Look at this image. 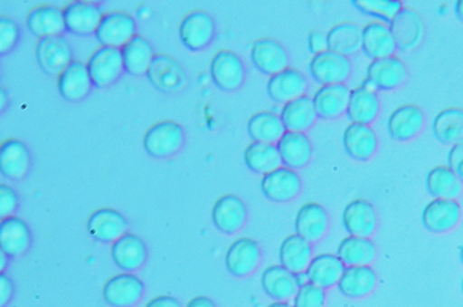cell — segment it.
<instances>
[{"label":"cell","mask_w":463,"mask_h":307,"mask_svg":"<svg viewBox=\"0 0 463 307\" xmlns=\"http://www.w3.org/2000/svg\"><path fill=\"white\" fill-rule=\"evenodd\" d=\"M343 146L354 160L368 162L376 154L379 139L373 126L351 122L343 131Z\"/></svg>","instance_id":"d4e9b609"},{"label":"cell","mask_w":463,"mask_h":307,"mask_svg":"<svg viewBox=\"0 0 463 307\" xmlns=\"http://www.w3.org/2000/svg\"><path fill=\"white\" fill-rule=\"evenodd\" d=\"M390 27L399 51L416 50L424 39V20L413 8L402 7L390 23Z\"/></svg>","instance_id":"ffe728a7"},{"label":"cell","mask_w":463,"mask_h":307,"mask_svg":"<svg viewBox=\"0 0 463 307\" xmlns=\"http://www.w3.org/2000/svg\"><path fill=\"white\" fill-rule=\"evenodd\" d=\"M19 195L11 186L2 183L0 185V215L2 219L14 216L19 208Z\"/></svg>","instance_id":"c3c4849f"},{"label":"cell","mask_w":463,"mask_h":307,"mask_svg":"<svg viewBox=\"0 0 463 307\" xmlns=\"http://www.w3.org/2000/svg\"><path fill=\"white\" fill-rule=\"evenodd\" d=\"M0 96H2L0 106H2V111H5L8 108V94L5 88H2V91H0Z\"/></svg>","instance_id":"9f6ffc18"},{"label":"cell","mask_w":463,"mask_h":307,"mask_svg":"<svg viewBox=\"0 0 463 307\" xmlns=\"http://www.w3.org/2000/svg\"><path fill=\"white\" fill-rule=\"evenodd\" d=\"M31 151L18 138H7L0 145V171L5 179L22 180L31 168Z\"/></svg>","instance_id":"484cf974"},{"label":"cell","mask_w":463,"mask_h":307,"mask_svg":"<svg viewBox=\"0 0 463 307\" xmlns=\"http://www.w3.org/2000/svg\"><path fill=\"white\" fill-rule=\"evenodd\" d=\"M353 5L364 15L376 17L387 24L404 7L399 0H354Z\"/></svg>","instance_id":"f6af8a7d"},{"label":"cell","mask_w":463,"mask_h":307,"mask_svg":"<svg viewBox=\"0 0 463 307\" xmlns=\"http://www.w3.org/2000/svg\"><path fill=\"white\" fill-rule=\"evenodd\" d=\"M87 229L97 243L113 244L128 232V223L121 212L102 206L91 212L87 220Z\"/></svg>","instance_id":"2e32d148"},{"label":"cell","mask_w":463,"mask_h":307,"mask_svg":"<svg viewBox=\"0 0 463 307\" xmlns=\"http://www.w3.org/2000/svg\"><path fill=\"white\" fill-rule=\"evenodd\" d=\"M326 291L318 288V286L313 285V283H306L299 288L297 292L296 297L293 298L294 307H325Z\"/></svg>","instance_id":"7dc6e473"},{"label":"cell","mask_w":463,"mask_h":307,"mask_svg":"<svg viewBox=\"0 0 463 307\" xmlns=\"http://www.w3.org/2000/svg\"><path fill=\"white\" fill-rule=\"evenodd\" d=\"M248 134L256 142L274 143L277 145L286 133L284 122L279 114L269 110H260L251 114L248 120Z\"/></svg>","instance_id":"ab89813d"},{"label":"cell","mask_w":463,"mask_h":307,"mask_svg":"<svg viewBox=\"0 0 463 307\" xmlns=\"http://www.w3.org/2000/svg\"><path fill=\"white\" fill-rule=\"evenodd\" d=\"M363 28L355 22H340L328 30V50L350 57L362 50Z\"/></svg>","instance_id":"7bdbcfd3"},{"label":"cell","mask_w":463,"mask_h":307,"mask_svg":"<svg viewBox=\"0 0 463 307\" xmlns=\"http://www.w3.org/2000/svg\"><path fill=\"white\" fill-rule=\"evenodd\" d=\"M244 162L253 174L262 175V177L282 166L277 145L256 142V140H251L245 148Z\"/></svg>","instance_id":"b9f144b4"},{"label":"cell","mask_w":463,"mask_h":307,"mask_svg":"<svg viewBox=\"0 0 463 307\" xmlns=\"http://www.w3.org/2000/svg\"><path fill=\"white\" fill-rule=\"evenodd\" d=\"M434 137L439 143L446 146H454L463 143V109L446 108L439 111L431 125Z\"/></svg>","instance_id":"f35d334b"},{"label":"cell","mask_w":463,"mask_h":307,"mask_svg":"<svg viewBox=\"0 0 463 307\" xmlns=\"http://www.w3.org/2000/svg\"><path fill=\"white\" fill-rule=\"evenodd\" d=\"M33 245L30 226L20 217H5L0 223V251L10 258H18L27 254Z\"/></svg>","instance_id":"f1b7e54d"},{"label":"cell","mask_w":463,"mask_h":307,"mask_svg":"<svg viewBox=\"0 0 463 307\" xmlns=\"http://www.w3.org/2000/svg\"><path fill=\"white\" fill-rule=\"evenodd\" d=\"M277 149L281 157L282 166L291 170H301L313 159V143L306 133L286 131L277 142Z\"/></svg>","instance_id":"f546056e"},{"label":"cell","mask_w":463,"mask_h":307,"mask_svg":"<svg viewBox=\"0 0 463 307\" xmlns=\"http://www.w3.org/2000/svg\"><path fill=\"white\" fill-rule=\"evenodd\" d=\"M461 288H462V293H463V278H462Z\"/></svg>","instance_id":"94428289"},{"label":"cell","mask_w":463,"mask_h":307,"mask_svg":"<svg viewBox=\"0 0 463 307\" xmlns=\"http://www.w3.org/2000/svg\"><path fill=\"white\" fill-rule=\"evenodd\" d=\"M376 286V272L371 265H363L345 266L336 288L343 297L362 300L373 294Z\"/></svg>","instance_id":"836d02e7"},{"label":"cell","mask_w":463,"mask_h":307,"mask_svg":"<svg viewBox=\"0 0 463 307\" xmlns=\"http://www.w3.org/2000/svg\"><path fill=\"white\" fill-rule=\"evenodd\" d=\"M454 13H456V16L463 23V0H458V2L456 3V5H454Z\"/></svg>","instance_id":"6f0895ef"},{"label":"cell","mask_w":463,"mask_h":307,"mask_svg":"<svg viewBox=\"0 0 463 307\" xmlns=\"http://www.w3.org/2000/svg\"><path fill=\"white\" fill-rule=\"evenodd\" d=\"M260 187L264 197L271 203L286 205L296 200L301 194L302 179L296 170L281 166L264 175Z\"/></svg>","instance_id":"9c48e42d"},{"label":"cell","mask_w":463,"mask_h":307,"mask_svg":"<svg viewBox=\"0 0 463 307\" xmlns=\"http://www.w3.org/2000/svg\"><path fill=\"white\" fill-rule=\"evenodd\" d=\"M211 217L217 231L228 236L236 235L248 222L247 205L237 195H222L213 203Z\"/></svg>","instance_id":"4fadbf2b"},{"label":"cell","mask_w":463,"mask_h":307,"mask_svg":"<svg viewBox=\"0 0 463 307\" xmlns=\"http://www.w3.org/2000/svg\"><path fill=\"white\" fill-rule=\"evenodd\" d=\"M342 223L350 236L371 239L376 234L379 217L373 203L355 199L343 209Z\"/></svg>","instance_id":"603a6c76"},{"label":"cell","mask_w":463,"mask_h":307,"mask_svg":"<svg viewBox=\"0 0 463 307\" xmlns=\"http://www.w3.org/2000/svg\"><path fill=\"white\" fill-rule=\"evenodd\" d=\"M448 166L463 183V143L451 146L448 154Z\"/></svg>","instance_id":"681fc988"},{"label":"cell","mask_w":463,"mask_h":307,"mask_svg":"<svg viewBox=\"0 0 463 307\" xmlns=\"http://www.w3.org/2000/svg\"><path fill=\"white\" fill-rule=\"evenodd\" d=\"M35 57L44 73L56 77L74 60L73 50L64 34L37 39Z\"/></svg>","instance_id":"52a82bcc"},{"label":"cell","mask_w":463,"mask_h":307,"mask_svg":"<svg viewBox=\"0 0 463 307\" xmlns=\"http://www.w3.org/2000/svg\"><path fill=\"white\" fill-rule=\"evenodd\" d=\"M459 260H461V263L463 264V244L461 245V249H459Z\"/></svg>","instance_id":"91938a15"},{"label":"cell","mask_w":463,"mask_h":307,"mask_svg":"<svg viewBox=\"0 0 463 307\" xmlns=\"http://www.w3.org/2000/svg\"><path fill=\"white\" fill-rule=\"evenodd\" d=\"M267 307H294L293 305H290L288 302H273L270 303V305H268Z\"/></svg>","instance_id":"680465c9"},{"label":"cell","mask_w":463,"mask_h":307,"mask_svg":"<svg viewBox=\"0 0 463 307\" xmlns=\"http://www.w3.org/2000/svg\"><path fill=\"white\" fill-rule=\"evenodd\" d=\"M294 228L297 235L313 245L321 243L330 229L327 209L317 202L305 203L297 211Z\"/></svg>","instance_id":"44dd1931"},{"label":"cell","mask_w":463,"mask_h":307,"mask_svg":"<svg viewBox=\"0 0 463 307\" xmlns=\"http://www.w3.org/2000/svg\"><path fill=\"white\" fill-rule=\"evenodd\" d=\"M462 217V206L453 199H433L422 211L425 229L434 235H444L458 226Z\"/></svg>","instance_id":"d6986e66"},{"label":"cell","mask_w":463,"mask_h":307,"mask_svg":"<svg viewBox=\"0 0 463 307\" xmlns=\"http://www.w3.org/2000/svg\"><path fill=\"white\" fill-rule=\"evenodd\" d=\"M251 64L265 76H273L288 68L290 57L284 44L273 37H260L250 47Z\"/></svg>","instance_id":"9a60e30c"},{"label":"cell","mask_w":463,"mask_h":307,"mask_svg":"<svg viewBox=\"0 0 463 307\" xmlns=\"http://www.w3.org/2000/svg\"><path fill=\"white\" fill-rule=\"evenodd\" d=\"M336 256L345 266L371 265L376 260L377 249L368 237L347 236L340 241Z\"/></svg>","instance_id":"60d3db41"},{"label":"cell","mask_w":463,"mask_h":307,"mask_svg":"<svg viewBox=\"0 0 463 307\" xmlns=\"http://www.w3.org/2000/svg\"><path fill=\"white\" fill-rule=\"evenodd\" d=\"M279 117L284 122L286 130L306 133L316 125L318 113H317L313 97L305 94L293 101L285 103Z\"/></svg>","instance_id":"e575fe53"},{"label":"cell","mask_w":463,"mask_h":307,"mask_svg":"<svg viewBox=\"0 0 463 307\" xmlns=\"http://www.w3.org/2000/svg\"><path fill=\"white\" fill-rule=\"evenodd\" d=\"M125 73L128 76L142 77L147 73L156 52L151 43L141 34H136L121 48Z\"/></svg>","instance_id":"74e56055"},{"label":"cell","mask_w":463,"mask_h":307,"mask_svg":"<svg viewBox=\"0 0 463 307\" xmlns=\"http://www.w3.org/2000/svg\"><path fill=\"white\" fill-rule=\"evenodd\" d=\"M307 77L299 69L288 67L279 73L269 77L267 93L269 99L276 103L293 101L298 97L305 96L307 91Z\"/></svg>","instance_id":"7402d4cb"},{"label":"cell","mask_w":463,"mask_h":307,"mask_svg":"<svg viewBox=\"0 0 463 307\" xmlns=\"http://www.w3.org/2000/svg\"><path fill=\"white\" fill-rule=\"evenodd\" d=\"M211 79L220 91H239L247 79V68L241 57L234 51L219 50L213 54L210 64Z\"/></svg>","instance_id":"277c9868"},{"label":"cell","mask_w":463,"mask_h":307,"mask_svg":"<svg viewBox=\"0 0 463 307\" xmlns=\"http://www.w3.org/2000/svg\"><path fill=\"white\" fill-rule=\"evenodd\" d=\"M345 266L336 254H317L306 269L308 283L318 286L323 291H330L338 285Z\"/></svg>","instance_id":"d590c367"},{"label":"cell","mask_w":463,"mask_h":307,"mask_svg":"<svg viewBox=\"0 0 463 307\" xmlns=\"http://www.w3.org/2000/svg\"><path fill=\"white\" fill-rule=\"evenodd\" d=\"M110 256L117 268L125 273H136L147 261V245L138 235L126 232L124 236L111 244Z\"/></svg>","instance_id":"e0dca14e"},{"label":"cell","mask_w":463,"mask_h":307,"mask_svg":"<svg viewBox=\"0 0 463 307\" xmlns=\"http://www.w3.org/2000/svg\"><path fill=\"white\" fill-rule=\"evenodd\" d=\"M138 25L136 17L122 10L105 13L97 30V42L105 47L122 48L136 36Z\"/></svg>","instance_id":"ba28073f"},{"label":"cell","mask_w":463,"mask_h":307,"mask_svg":"<svg viewBox=\"0 0 463 307\" xmlns=\"http://www.w3.org/2000/svg\"><path fill=\"white\" fill-rule=\"evenodd\" d=\"M145 307H183L182 303L173 295H156L151 298Z\"/></svg>","instance_id":"f5cc1de1"},{"label":"cell","mask_w":463,"mask_h":307,"mask_svg":"<svg viewBox=\"0 0 463 307\" xmlns=\"http://www.w3.org/2000/svg\"><path fill=\"white\" fill-rule=\"evenodd\" d=\"M28 31L37 39L48 36H59L67 33L62 8L54 5H37L31 8L25 16Z\"/></svg>","instance_id":"4316f807"},{"label":"cell","mask_w":463,"mask_h":307,"mask_svg":"<svg viewBox=\"0 0 463 307\" xmlns=\"http://www.w3.org/2000/svg\"><path fill=\"white\" fill-rule=\"evenodd\" d=\"M145 295V283L136 273L111 275L102 286V297L111 307H134Z\"/></svg>","instance_id":"30bf717a"},{"label":"cell","mask_w":463,"mask_h":307,"mask_svg":"<svg viewBox=\"0 0 463 307\" xmlns=\"http://www.w3.org/2000/svg\"><path fill=\"white\" fill-rule=\"evenodd\" d=\"M261 288L274 302H288L296 297L299 291L297 274L279 265H270L265 268L261 275Z\"/></svg>","instance_id":"4dcf8cb0"},{"label":"cell","mask_w":463,"mask_h":307,"mask_svg":"<svg viewBox=\"0 0 463 307\" xmlns=\"http://www.w3.org/2000/svg\"><path fill=\"white\" fill-rule=\"evenodd\" d=\"M20 40V27L13 17L0 16V53L2 56L15 50Z\"/></svg>","instance_id":"bcb514c9"},{"label":"cell","mask_w":463,"mask_h":307,"mask_svg":"<svg viewBox=\"0 0 463 307\" xmlns=\"http://www.w3.org/2000/svg\"><path fill=\"white\" fill-rule=\"evenodd\" d=\"M427 189L434 199L457 200L461 197L463 183L449 166H436L428 172Z\"/></svg>","instance_id":"ee69618b"},{"label":"cell","mask_w":463,"mask_h":307,"mask_svg":"<svg viewBox=\"0 0 463 307\" xmlns=\"http://www.w3.org/2000/svg\"><path fill=\"white\" fill-rule=\"evenodd\" d=\"M87 68L94 88L104 89L116 84L125 73L121 48L99 45L91 52Z\"/></svg>","instance_id":"3957f363"},{"label":"cell","mask_w":463,"mask_h":307,"mask_svg":"<svg viewBox=\"0 0 463 307\" xmlns=\"http://www.w3.org/2000/svg\"><path fill=\"white\" fill-rule=\"evenodd\" d=\"M262 260L259 241L240 237L231 244L225 254V268L233 277L247 278L259 269Z\"/></svg>","instance_id":"7c38bea8"},{"label":"cell","mask_w":463,"mask_h":307,"mask_svg":"<svg viewBox=\"0 0 463 307\" xmlns=\"http://www.w3.org/2000/svg\"><path fill=\"white\" fill-rule=\"evenodd\" d=\"M425 128V113L419 105L404 103L397 106L388 119L387 129L397 142H410L420 136Z\"/></svg>","instance_id":"ac0fdd59"},{"label":"cell","mask_w":463,"mask_h":307,"mask_svg":"<svg viewBox=\"0 0 463 307\" xmlns=\"http://www.w3.org/2000/svg\"><path fill=\"white\" fill-rule=\"evenodd\" d=\"M362 51L371 60L394 56L397 51L390 24L373 20L363 27Z\"/></svg>","instance_id":"d6a6232c"},{"label":"cell","mask_w":463,"mask_h":307,"mask_svg":"<svg viewBox=\"0 0 463 307\" xmlns=\"http://www.w3.org/2000/svg\"><path fill=\"white\" fill-rule=\"evenodd\" d=\"M308 50L311 53H321L323 51L328 50L327 34L321 33V31H311L307 36Z\"/></svg>","instance_id":"f907efd6"},{"label":"cell","mask_w":463,"mask_h":307,"mask_svg":"<svg viewBox=\"0 0 463 307\" xmlns=\"http://www.w3.org/2000/svg\"><path fill=\"white\" fill-rule=\"evenodd\" d=\"M185 307H217V305L210 297H205V295H197V297L191 298Z\"/></svg>","instance_id":"db71d44e"},{"label":"cell","mask_w":463,"mask_h":307,"mask_svg":"<svg viewBox=\"0 0 463 307\" xmlns=\"http://www.w3.org/2000/svg\"><path fill=\"white\" fill-rule=\"evenodd\" d=\"M214 36H216V23L205 11H190L180 20V42L187 50L204 51L213 44Z\"/></svg>","instance_id":"5b68a950"},{"label":"cell","mask_w":463,"mask_h":307,"mask_svg":"<svg viewBox=\"0 0 463 307\" xmlns=\"http://www.w3.org/2000/svg\"><path fill=\"white\" fill-rule=\"evenodd\" d=\"M308 72L314 82L322 85L345 84L353 73L350 57L331 50L314 54L308 62Z\"/></svg>","instance_id":"8992f818"},{"label":"cell","mask_w":463,"mask_h":307,"mask_svg":"<svg viewBox=\"0 0 463 307\" xmlns=\"http://www.w3.org/2000/svg\"><path fill=\"white\" fill-rule=\"evenodd\" d=\"M93 88L87 62H80V60H73L57 76V91L65 101H82L90 96Z\"/></svg>","instance_id":"cb8c5ba5"},{"label":"cell","mask_w":463,"mask_h":307,"mask_svg":"<svg viewBox=\"0 0 463 307\" xmlns=\"http://www.w3.org/2000/svg\"><path fill=\"white\" fill-rule=\"evenodd\" d=\"M185 142L184 129L171 120L153 123L143 136V149L156 159H167L182 150Z\"/></svg>","instance_id":"6da1fadb"},{"label":"cell","mask_w":463,"mask_h":307,"mask_svg":"<svg viewBox=\"0 0 463 307\" xmlns=\"http://www.w3.org/2000/svg\"><path fill=\"white\" fill-rule=\"evenodd\" d=\"M380 103L376 89L367 82L356 86L351 91L350 103H348L347 117L351 122L362 125H373L379 119Z\"/></svg>","instance_id":"1f68e13d"},{"label":"cell","mask_w":463,"mask_h":307,"mask_svg":"<svg viewBox=\"0 0 463 307\" xmlns=\"http://www.w3.org/2000/svg\"><path fill=\"white\" fill-rule=\"evenodd\" d=\"M15 285L8 274H0V307H5L13 300Z\"/></svg>","instance_id":"816d5d0a"},{"label":"cell","mask_w":463,"mask_h":307,"mask_svg":"<svg viewBox=\"0 0 463 307\" xmlns=\"http://www.w3.org/2000/svg\"><path fill=\"white\" fill-rule=\"evenodd\" d=\"M351 91L345 84L322 85L313 96L318 119L338 120L347 114Z\"/></svg>","instance_id":"83f0119b"},{"label":"cell","mask_w":463,"mask_h":307,"mask_svg":"<svg viewBox=\"0 0 463 307\" xmlns=\"http://www.w3.org/2000/svg\"><path fill=\"white\" fill-rule=\"evenodd\" d=\"M408 80V68L400 57L371 60L365 82L380 91H392L402 88Z\"/></svg>","instance_id":"5bb4252c"},{"label":"cell","mask_w":463,"mask_h":307,"mask_svg":"<svg viewBox=\"0 0 463 307\" xmlns=\"http://www.w3.org/2000/svg\"><path fill=\"white\" fill-rule=\"evenodd\" d=\"M314 257L313 244L302 239L299 235H288L279 245V264L291 273H303Z\"/></svg>","instance_id":"8d00e7d4"},{"label":"cell","mask_w":463,"mask_h":307,"mask_svg":"<svg viewBox=\"0 0 463 307\" xmlns=\"http://www.w3.org/2000/svg\"><path fill=\"white\" fill-rule=\"evenodd\" d=\"M8 264H10V257L2 252V254H0V272H2V273H5V269L8 268Z\"/></svg>","instance_id":"11a10c76"},{"label":"cell","mask_w":463,"mask_h":307,"mask_svg":"<svg viewBox=\"0 0 463 307\" xmlns=\"http://www.w3.org/2000/svg\"><path fill=\"white\" fill-rule=\"evenodd\" d=\"M146 77L156 91L168 96L180 93L188 84L184 68L167 53H156Z\"/></svg>","instance_id":"7a4b0ae2"},{"label":"cell","mask_w":463,"mask_h":307,"mask_svg":"<svg viewBox=\"0 0 463 307\" xmlns=\"http://www.w3.org/2000/svg\"><path fill=\"white\" fill-rule=\"evenodd\" d=\"M62 14L67 33L88 37L96 34L105 13L99 3L73 0L62 7Z\"/></svg>","instance_id":"8fae6325"}]
</instances>
